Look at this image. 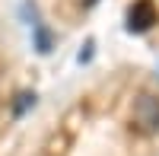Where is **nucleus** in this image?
I'll return each mask as SVG.
<instances>
[{
  "mask_svg": "<svg viewBox=\"0 0 159 156\" xmlns=\"http://www.w3.org/2000/svg\"><path fill=\"white\" fill-rule=\"evenodd\" d=\"M153 22H156L153 3H150V0H137V3L130 7V13H127V29L130 32H147Z\"/></svg>",
  "mask_w": 159,
  "mask_h": 156,
  "instance_id": "2",
  "label": "nucleus"
},
{
  "mask_svg": "<svg viewBox=\"0 0 159 156\" xmlns=\"http://www.w3.org/2000/svg\"><path fill=\"white\" fill-rule=\"evenodd\" d=\"M134 124L143 134L159 131V96H140L134 102Z\"/></svg>",
  "mask_w": 159,
  "mask_h": 156,
  "instance_id": "1",
  "label": "nucleus"
}]
</instances>
